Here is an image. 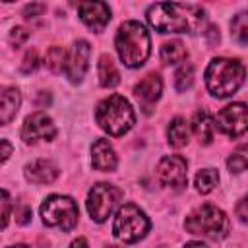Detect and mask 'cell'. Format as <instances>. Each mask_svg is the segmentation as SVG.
Instances as JSON below:
<instances>
[{"label":"cell","instance_id":"cell-1","mask_svg":"<svg viewBox=\"0 0 248 248\" xmlns=\"http://www.w3.org/2000/svg\"><path fill=\"white\" fill-rule=\"evenodd\" d=\"M147 21L159 33H196L205 21V12L198 4L159 2L147 8Z\"/></svg>","mask_w":248,"mask_h":248},{"label":"cell","instance_id":"cell-2","mask_svg":"<svg viewBox=\"0 0 248 248\" xmlns=\"http://www.w3.org/2000/svg\"><path fill=\"white\" fill-rule=\"evenodd\" d=\"M116 52L124 66L128 68H140L147 60L151 52V39L143 23L140 21H124L114 37Z\"/></svg>","mask_w":248,"mask_h":248},{"label":"cell","instance_id":"cell-3","mask_svg":"<svg viewBox=\"0 0 248 248\" xmlns=\"http://www.w3.org/2000/svg\"><path fill=\"white\" fill-rule=\"evenodd\" d=\"M244 76L246 70L242 62L231 58H213L205 68V85L213 97L225 99L240 89Z\"/></svg>","mask_w":248,"mask_h":248},{"label":"cell","instance_id":"cell-4","mask_svg":"<svg viewBox=\"0 0 248 248\" xmlns=\"http://www.w3.org/2000/svg\"><path fill=\"white\" fill-rule=\"evenodd\" d=\"M95 120L101 130L116 138V136H124L136 124V114L126 97L112 93L97 105Z\"/></svg>","mask_w":248,"mask_h":248},{"label":"cell","instance_id":"cell-5","mask_svg":"<svg viewBox=\"0 0 248 248\" xmlns=\"http://www.w3.org/2000/svg\"><path fill=\"white\" fill-rule=\"evenodd\" d=\"M184 229L190 234L219 240V238L227 236V232H229V217L217 205L202 203L186 215Z\"/></svg>","mask_w":248,"mask_h":248},{"label":"cell","instance_id":"cell-6","mask_svg":"<svg viewBox=\"0 0 248 248\" xmlns=\"http://www.w3.org/2000/svg\"><path fill=\"white\" fill-rule=\"evenodd\" d=\"M149 231V219L143 209H140L136 203H124L118 207L114 223H112V234L116 240L132 244L141 240Z\"/></svg>","mask_w":248,"mask_h":248},{"label":"cell","instance_id":"cell-7","mask_svg":"<svg viewBox=\"0 0 248 248\" xmlns=\"http://www.w3.org/2000/svg\"><path fill=\"white\" fill-rule=\"evenodd\" d=\"M41 217L46 227H56V229L68 232L78 225L79 209H78V203L70 196L52 194L43 202Z\"/></svg>","mask_w":248,"mask_h":248},{"label":"cell","instance_id":"cell-8","mask_svg":"<svg viewBox=\"0 0 248 248\" xmlns=\"http://www.w3.org/2000/svg\"><path fill=\"white\" fill-rule=\"evenodd\" d=\"M120 198H122L120 188H116L114 184H108V182H99L87 194V202H85L87 213L91 215L93 221L105 223L112 215V211L118 207Z\"/></svg>","mask_w":248,"mask_h":248},{"label":"cell","instance_id":"cell-9","mask_svg":"<svg viewBox=\"0 0 248 248\" xmlns=\"http://www.w3.org/2000/svg\"><path fill=\"white\" fill-rule=\"evenodd\" d=\"M215 128H219L229 138H240L246 132V105L244 103H232L227 105L217 112Z\"/></svg>","mask_w":248,"mask_h":248},{"label":"cell","instance_id":"cell-10","mask_svg":"<svg viewBox=\"0 0 248 248\" xmlns=\"http://www.w3.org/2000/svg\"><path fill=\"white\" fill-rule=\"evenodd\" d=\"M56 136V126L52 118L46 112H33L23 120L21 126V140L25 143H37V141H48Z\"/></svg>","mask_w":248,"mask_h":248},{"label":"cell","instance_id":"cell-11","mask_svg":"<svg viewBox=\"0 0 248 248\" xmlns=\"http://www.w3.org/2000/svg\"><path fill=\"white\" fill-rule=\"evenodd\" d=\"M188 165L186 159L180 155H165L157 165V176L159 180L174 190H180L186 186L188 180Z\"/></svg>","mask_w":248,"mask_h":248},{"label":"cell","instance_id":"cell-12","mask_svg":"<svg viewBox=\"0 0 248 248\" xmlns=\"http://www.w3.org/2000/svg\"><path fill=\"white\" fill-rule=\"evenodd\" d=\"M89 54H91V45L87 41L79 39L74 43V48H72V52L66 60V68H64V72L72 83H79L83 79V76L89 68Z\"/></svg>","mask_w":248,"mask_h":248},{"label":"cell","instance_id":"cell-13","mask_svg":"<svg viewBox=\"0 0 248 248\" xmlns=\"http://www.w3.org/2000/svg\"><path fill=\"white\" fill-rule=\"evenodd\" d=\"M78 14L79 19L95 33H101L110 21V8L105 2H79Z\"/></svg>","mask_w":248,"mask_h":248},{"label":"cell","instance_id":"cell-14","mask_svg":"<svg viewBox=\"0 0 248 248\" xmlns=\"http://www.w3.org/2000/svg\"><path fill=\"white\" fill-rule=\"evenodd\" d=\"M161 91H163V81H161L159 74H155V72L147 74V76H145L140 83H136V87H134V95L138 97V101L141 103V107H143L145 112H151V107L159 101Z\"/></svg>","mask_w":248,"mask_h":248},{"label":"cell","instance_id":"cell-15","mask_svg":"<svg viewBox=\"0 0 248 248\" xmlns=\"http://www.w3.org/2000/svg\"><path fill=\"white\" fill-rule=\"evenodd\" d=\"M91 165H93V169L103 170V172H110V170L116 169L118 159H116V153H114L108 140L99 138V140L93 141V145H91Z\"/></svg>","mask_w":248,"mask_h":248},{"label":"cell","instance_id":"cell-16","mask_svg":"<svg viewBox=\"0 0 248 248\" xmlns=\"http://www.w3.org/2000/svg\"><path fill=\"white\" fill-rule=\"evenodd\" d=\"M58 167L48 159H35L23 169V174L31 184H50L58 178Z\"/></svg>","mask_w":248,"mask_h":248},{"label":"cell","instance_id":"cell-17","mask_svg":"<svg viewBox=\"0 0 248 248\" xmlns=\"http://www.w3.org/2000/svg\"><path fill=\"white\" fill-rule=\"evenodd\" d=\"M21 105V95L16 87H0V126L10 124Z\"/></svg>","mask_w":248,"mask_h":248},{"label":"cell","instance_id":"cell-18","mask_svg":"<svg viewBox=\"0 0 248 248\" xmlns=\"http://www.w3.org/2000/svg\"><path fill=\"white\" fill-rule=\"evenodd\" d=\"M192 130L198 136L200 143L209 145L213 141V134H215V120H213V116L207 110H203V108L198 110L194 114V120H192Z\"/></svg>","mask_w":248,"mask_h":248},{"label":"cell","instance_id":"cell-19","mask_svg":"<svg viewBox=\"0 0 248 248\" xmlns=\"http://www.w3.org/2000/svg\"><path fill=\"white\" fill-rule=\"evenodd\" d=\"M167 140L176 149L188 145V141H190V126H188V122L184 118H180V116L172 118L169 122V128H167Z\"/></svg>","mask_w":248,"mask_h":248},{"label":"cell","instance_id":"cell-20","mask_svg":"<svg viewBox=\"0 0 248 248\" xmlns=\"http://www.w3.org/2000/svg\"><path fill=\"white\" fill-rule=\"evenodd\" d=\"M97 72H99V83L103 87H114L120 83V74H118V70H116V66L108 54H103L99 58Z\"/></svg>","mask_w":248,"mask_h":248},{"label":"cell","instance_id":"cell-21","mask_svg":"<svg viewBox=\"0 0 248 248\" xmlns=\"http://www.w3.org/2000/svg\"><path fill=\"white\" fill-rule=\"evenodd\" d=\"M188 56L186 46L180 41H167L161 46V58L165 64H180Z\"/></svg>","mask_w":248,"mask_h":248},{"label":"cell","instance_id":"cell-22","mask_svg":"<svg viewBox=\"0 0 248 248\" xmlns=\"http://www.w3.org/2000/svg\"><path fill=\"white\" fill-rule=\"evenodd\" d=\"M196 190L200 194H209L219 184V172L215 169H202L194 178Z\"/></svg>","mask_w":248,"mask_h":248},{"label":"cell","instance_id":"cell-23","mask_svg":"<svg viewBox=\"0 0 248 248\" xmlns=\"http://www.w3.org/2000/svg\"><path fill=\"white\" fill-rule=\"evenodd\" d=\"M66 60H68V56H66V50L62 46H50L46 56H45L46 68L50 72H54V74H60L66 68Z\"/></svg>","mask_w":248,"mask_h":248},{"label":"cell","instance_id":"cell-24","mask_svg":"<svg viewBox=\"0 0 248 248\" xmlns=\"http://www.w3.org/2000/svg\"><path fill=\"white\" fill-rule=\"evenodd\" d=\"M194 83V66L192 64H182L174 72V87L176 91H186Z\"/></svg>","mask_w":248,"mask_h":248},{"label":"cell","instance_id":"cell-25","mask_svg":"<svg viewBox=\"0 0 248 248\" xmlns=\"http://www.w3.org/2000/svg\"><path fill=\"white\" fill-rule=\"evenodd\" d=\"M246 165H248V159H246V147L240 145L234 153L229 155V159H227V167H229L231 172L238 174V172L246 170Z\"/></svg>","mask_w":248,"mask_h":248},{"label":"cell","instance_id":"cell-26","mask_svg":"<svg viewBox=\"0 0 248 248\" xmlns=\"http://www.w3.org/2000/svg\"><path fill=\"white\" fill-rule=\"evenodd\" d=\"M231 29H232V35H234L242 45L248 41V21H246V14H244V12L238 14V16L232 19Z\"/></svg>","mask_w":248,"mask_h":248},{"label":"cell","instance_id":"cell-27","mask_svg":"<svg viewBox=\"0 0 248 248\" xmlns=\"http://www.w3.org/2000/svg\"><path fill=\"white\" fill-rule=\"evenodd\" d=\"M12 217V200L6 190H0V229H4L10 223Z\"/></svg>","mask_w":248,"mask_h":248},{"label":"cell","instance_id":"cell-28","mask_svg":"<svg viewBox=\"0 0 248 248\" xmlns=\"http://www.w3.org/2000/svg\"><path fill=\"white\" fill-rule=\"evenodd\" d=\"M37 66H39V54H37V50H35V48H31V50H27V52H25V56H23V60H21V66H19V70H21L23 74H31V72H35V70H37Z\"/></svg>","mask_w":248,"mask_h":248},{"label":"cell","instance_id":"cell-29","mask_svg":"<svg viewBox=\"0 0 248 248\" xmlns=\"http://www.w3.org/2000/svg\"><path fill=\"white\" fill-rule=\"evenodd\" d=\"M29 39V31L25 27H14L10 31V45L12 46H21Z\"/></svg>","mask_w":248,"mask_h":248},{"label":"cell","instance_id":"cell-30","mask_svg":"<svg viewBox=\"0 0 248 248\" xmlns=\"http://www.w3.org/2000/svg\"><path fill=\"white\" fill-rule=\"evenodd\" d=\"M16 221L19 225H27L31 221V207H27L25 203H19L16 207Z\"/></svg>","mask_w":248,"mask_h":248},{"label":"cell","instance_id":"cell-31","mask_svg":"<svg viewBox=\"0 0 248 248\" xmlns=\"http://www.w3.org/2000/svg\"><path fill=\"white\" fill-rule=\"evenodd\" d=\"M12 153H14V145L8 140H0V165H4Z\"/></svg>","mask_w":248,"mask_h":248},{"label":"cell","instance_id":"cell-32","mask_svg":"<svg viewBox=\"0 0 248 248\" xmlns=\"http://www.w3.org/2000/svg\"><path fill=\"white\" fill-rule=\"evenodd\" d=\"M45 12V4H29V6H25V10H23V16L25 17H37V14H43Z\"/></svg>","mask_w":248,"mask_h":248},{"label":"cell","instance_id":"cell-33","mask_svg":"<svg viewBox=\"0 0 248 248\" xmlns=\"http://www.w3.org/2000/svg\"><path fill=\"white\" fill-rule=\"evenodd\" d=\"M236 213H238V219H240L242 223H246V219H248V215H246V198H240V200H238V203H236Z\"/></svg>","mask_w":248,"mask_h":248},{"label":"cell","instance_id":"cell-34","mask_svg":"<svg viewBox=\"0 0 248 248\" xmlns=\"http://www.w3.org/2000/svg\"><path fill=\"white\" fill-rule=\"evenodd\" d=\"M70 248H89V246H87V240H85V238H76V240L70 244Z\"/></svg>","mask_w":248,"mask_h":248},{"label":"cell","instance_id":"cell-35","mask_svg":"<svg viewBox=\"0 0 248 248\" xmlns=\"http://www.w3.org/2000/svg\"><path fill=\"white\" fill-rule=\"evenodd\" d=\"M184 248H209V246H207V244H203V242L192 240V242H186V244H184Z\"/></svg>","mask_w":248,"mask_h":248},{"label":"cell","instance_id":"cell-36","mask_svg":"<svg viewBox=\"0 0 248 248\" xmlns=\"http://www.w3.org/2000/svg\"><path fill=\"white\" fill-rule=\"evenodd\" d=\"M8 248H29V246H25V244H16V246H8Z\"/></svg>","mask_w":248,"mask_h":248},{"label":"cell","instance_id":"cell-37","mask_svg":"<svg viewBox=\"0 0 248 248\" xmlns=\"http://www.w3.org/2000/svg\"><path fill=\"white\" fill-rule=\"evenodd\" d=\"M107 248H120V246H107Z\"/></svg>","mask_w":248,"mask_h":248}]
</instances>
